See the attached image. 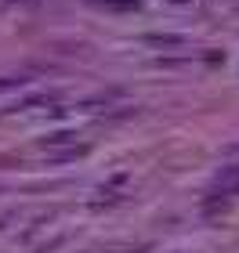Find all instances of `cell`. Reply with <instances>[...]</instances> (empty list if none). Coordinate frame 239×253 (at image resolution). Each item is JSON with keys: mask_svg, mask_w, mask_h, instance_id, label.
<instances>
[{"mask_svg": "<svg viewBox=\"0 0 239 253\" xmlns=\"http://www.w3.org/2000/svg\"><path fill=\"white\" fill-rule=\"evenodd\" d=\"M76 134H65V130H58V134H48L44 137V145H65V141H73Z\"/></svg>", "mask_w": 239, "mask_h": 253, "instance_id": "6da1fadb", "label": "cell"}, {"mask_svg": "<svg viewBox=\"0 0 239 253\" xmlns=\"http://www.w3.org/2000/svg\"><path fill=\"white\" fill-rule=\"evenodd\" d=\"M232 152H236V156H239V145H236V148H232Z\"/></svg>", "mask_w": 239, "mask_h": 253, "instance_id": "3957f363", "label": "cell"}, {"mask_svg": "<svg viewBox=\"0 0 239 253\" xmlns=\"http://www.w3.org/2000/svg\"><path fill=\"white\" fill-rule=\"evenodd\" d=\"M149 43H167V47H178V43H185L181 37H149Z\"/></svg>", "mask_w": 239, "mask_h": 253, "instance_id": "7a4b0ae2", "label": "cell"}]
</instances>
